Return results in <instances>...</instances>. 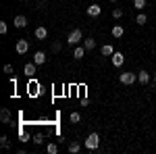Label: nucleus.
Instances as JSON below:
<instances>
[{"label": "nucleus", "instance_id": "nucleus-11", "mask_svg": "<svg viewBox=\"0 0 156 154\" xmlns=\"http://www.w3.org/2000/svg\"><path fill=\"white\" fill-rule=\"evenodd\" d=\"M34 63H36V65H44V63H46V54H44L42 50H37L36 54H34Z\"/></svg>", "mask_w": 156, "mask_h": 154}, {"label": "nucleus", "instance_id": "nucleus-17", "mask_svg": "<svg viewBox=\"0 0 156 154\" xmlns=\"http://www.w3.org/2000/svg\"><path fill=\"white\" fill-rule=\"evenodd\" d=\"M79 150H81V144H79V142H71V144H69V152H71V154H77Z\"/></svg>", "mask_w": 156, "mask_h": 154}, {"label": "nucleus", "instance_id": "nucleus-3", "mask_svg": "<svg viewBox=\"0 0 156 154\" xmlns=\"http://www.w3.org/2000/svg\"><path fill=\"white\" fill-rule=\"evenodd\" d=\"M119 81L123 83V85H133V83L137 81V73H121Z\"/></svg>", "mask_w": 156, "mask_h": 154}, {"label": "nucleus", "instance_id": "nucleus-18", "mask_svg": "<svg viewBox=\"0 0 156 154\" xmlns=\"http://www.w3.org/2000/svg\"><path fill=\"white\" fill-rule=\"evenodd\" d=\"M46 152L48 154H56L58 152V146H56V144H46Z\"/></svg>", "mask_w": 156, "mask_h": 154}, {"label": "nucleus", "instance_id": "nucleus-7", "mask_svg": "<svg viewBox=\"0 0 156 154\" xmlns=\"http://www.w3.org/2000/svg\"><path fill=\"white\" fill-rule=\"evenodd\" d=\"M85 52H87V50H85V46H79V44H77V46H75V50H73V56H75L77 60H81L85 56Z\"/></svg>", "mask_w": 156, "mask_h": 154}, {"label": "nucleus", "instance_id": "nucleus-12", "mask_svg": "<svg viewBox=\"0 0 156 154\" xmlns=\"http://www.w3.org/2000/svg\"><path fill=\"white\" fill-rule=\"evenodd\" d=\"M137 81L142 83V85H146V83L150 81V73H148V71H140V73H137Z\"/></svg>", "mask_w": 156, "mask_h": 154}, {"label": "nucleus", "instance_id": "nucleus-1", "mask_svg": "<svg viewBox=\"0 0 156 154\" xmlns=\"http://www.w3.org/2000/svg\"><path fill=\"white\" fill-rule=\"evenodd\" d=\"M83 146L87 148V150H96L98 146H100V135H98V133H90V135L85 138Z\"/></svg>", "mask_w": 156, "mask_h": 154}, {"label": "nucleus", "instance_id": "nucleus-26", "mask_svg": "<svg viewBox=\"0 0 156 154\" xmlns=\"http://www.w3.org/2000/svg\"><path fill=\"white\" fill-rule=\"evenodd\" d=\"M58 50H60V44H58V42H54V44H52V52H58Z\"/></svg>", "mask_w": 156, "mask_h": 154}, {"label": "nucleus", "instance_id": "nucleus-13", "mask_svg": "<svg viewBox=\"0 0 156 154\" xmlns=\"http://www.w3.org/2000/svg\"><path fill=\"white\" fill-rule=\"evenodd\" d=\"M36 38L37 40H46V38H48V29H46V27H37L36 29Z\"/></svg>", "mask_w": 156, "mask_h": 154}, {"label": "nucleus", "instance_id": "nucleus-27", "mask_svg": "<svg viewBox=\"0 0 156 154\" xmlns=\"http://www.w3.org/2000/svg\"><path fill=\"white\" fill-rule=\"evenodd\" d=\"M4 73H9V75H12V67H11V65H4Z\"/></svg>", "mask_w": 156, "mask_h": 154}, {"label": "nucleus", "instance_id": "nucleus-8", "mask_svg": "<svg viewBox=\"0 0 156 154\" xmlns=\"http://www.w3.org/2000/svg\"><path fill=\"white\" fill-rule=\"evenodd\" d=\"M100 13H102V6H100V4H90V6H87V15H90V17H98Z\"/></svg>", "mask_w": 156, "mask_h": 154}, {"label": "nucleus", "instance_id": "nucleus-29", "mask_svg": "<svg viewBox=\"0 0 156 154\" xmlns=\"http://www.w3.org/2000/svg\"><path fill=\"white\" fill-rule=\"evenodd\" d=\"M154 83H156V71H154Z\"/></svg>", "mask_w": 156, "mask_h": 154}, {"label": "nucleus", "instance_id": "nucleus-28", "mask_svg": "<svg viewBox=\"0 0 156 154\" xmlns=\"http://www.w3.org/2000/svg\"><path fill=\"white\" fill-rule=\"evenodd\" d=\"M108 2H112V4H115V2H117V0H108Z\"/></svg>", "mask_w": 156, "mask_h": 154}, {"label": "nucleus", "instance_id": "nucleus-23", "mask_svg": "<svg viewBox=\"0 0 156 154\" xmlns=\"http://www.w3.org/2000/svg\"><path fill=\"white\" fill-rule=\"evenodd\" d=\"M112 17H115V19H121V17H123V11H121V9H112Z\"/></svg>", "mask_w": 156, "mask_h": 154}, {"label": "nucleus", "instance_id": "nucleus-15", "mask_svg": "<svg viewBox=\"0 0 156 154\" xmlns=\"http://www.w3.org/2000/svg\"><path fill=\"white\" fill-rule=\"evenodd\" d=\"M100 52H102V56H112V52H115V50H112L110 44H104V46L100 48Z\"/></svg>", "mask_w": 156, "mask_h": 154}, {"label": "nucleus", "instance_id": "nucleus-10", "mask_svg": "<svg viewBox=\"0 0 156 154\" xmlns=\"http://www.w3.org/2000/svg\"><path fill=\"white\" fill-rule=\"evenodd\" d=\"M23 71H25L27 77H34V75H36V63H27L23 67Z\"/></svg>", "mask_w": 156, "mask_h": 154}, {"label": "nucleus", "instance_id": "nucleus-20", "mask_svg": "<svg viewBox=\"0 0 156 154\" xmlns=\"http://www.w3.org/2000/svg\"><path fill=\"white\" fill-rule=\"evenodd\" d=\"M0 146H2L4 150H9V148H11V144H9V138H6V135H2V138H0Z\"/></svg>", "mask_w": 156, "mask_h": 154}, {"label": "nucleus", "instance_id": "nucleus-6", "mask_svg": "<svg viewBox=\"0 0 156 154\" xmlns=\"http://www.w3.org/2000/svg\"><path fill=\"white\" fill-rule=\"evenodd\" d=\"M12 23H15V27H19V29H23L25 25H27V17H25V15H17V17L12 19Z\"/></svg>", "mask_w": 156, "mask_h": 154}, {"label": "nucleus", "instance_id": "nucleus-24", "mask_svg": "<svg viewBox=\"0 0 156 154\" xmlns=\"http://www.w3.org/2000/svg\"><path fill=\"white\" fill-rule=\"evenodd\" d=\"M81 117H79V113H71V123H79Z\"/></svg>", "mask_w": 156, "mask_h": 154}, {"label": "nucleus", "instance_id": "nucleus-19", "mask_svg": "<svg viewBox=\"0 0 156 154\" xmlns=\"http://www.w3.org/2000/svg\"><path fill=\"white\" fill-rule=\"evenodd\" d=\"M133 6H135L137 11H144L146 9V0H133Z\"/></svg>", "mask_w": 156, "mask_h": 154}, {"label": "nucleus", "instance_id": "nucleus-9", "mask_svg": "<svg viewBox=\"0 0 156 154\" xmlns=\"http://www.w3.org/2000/svg\"><path fill=\"white\" fill-rule=\"evenodd\" d=\"M0 121H2L4 125L11 123V110H9V108H2V110H0Z\"/></svg>", "mask_w": 156, "mask_h": 154}, {"label": "nucleus", "instance_id": "nucleus-25", "mask_svg": "<svg viewBox=\"0 0 156 154\" xmlns=\"http://www.w3.org/2000/svg\"><path fill=\"white\" fill-rule=\"evenodd\" d=\"M6 31H9V25L4 23V21H0V34H2V36H4V34H6Z\"/></svg>", "mask_w": 156, "mask_h": 154}, {"label": "nucleus", "instance_id": "nucleus-16", "mask_svg": "<svg viewBox=\"0 0 156 154\" xmlns=\"http://www.w3.org/2000/svg\"><path fill=\"white\" fill-rule=\"evenodd\" d=\"M123 34H125V29L121 25H112V38H121Z\"/></svg>", "mask_w": 156, "mask_h": 154}, {"label": "nucleus", "instance_id": "nucleus-5", "mask_svg": "<svg viewBox=\"0 0 156 154\" xmlns=\"http://www.w3.org/2000/svg\"><path fill=\"white\" fill-rule=\"evenodd\" d=\"M123 63H125V56H123V52H112V65L119 69L123 67Z\"/></svg>", "mask_w": 156, "mask_h": 154}, {"label": "nucleus", "instance_id": "nucleus-14", "mask_svg": "<svg viewBox=\"0 0 156 154\" xmlns=\"http://www.w3.org/2000/svg\"><path fill=\"white\" fill-rule=\"evenodd\" d=\"M83 46H85V50H94V48H96V40H94V38H85Z\"/></svg>", "mask_w": 156, "mask_h": 154}, {"label": "nucleus", "instance_id": "nucleus-2", "mask_svg": "<svg viewBox=\"0 0 156 154\" xmlns=\"http://www.w3.org/2000/svg\"><path fill=\"white\" fill-rule=\"evenodd\" d=\"M67 42H69L71 46H77L79 42H83V34H81V29H73L71 34L67 36Z\"/></svg>", "mask_w": 156, "mask_h": 154}, {"label": "nucleus", "instance_id": "nucleus-21", "mask_svg": "<svg viewBox=\"0 0 156 154\" xmlns=\"http://www.w3.org/2000/svg\"><path fill=\"white\" fill-rule=\"evenodd\" d=\"M34 144H37V146L44 144V133H36V135H34Z\"/></svg>", "mask_w": 156, "mask_h": 154}, {"label": "nucleus", "instance_id": "nucleus-4", "mask_svg": "<svg viewBox=\"0 0 156 154\" xmlns=\"http://www.w3.org/2000/svg\"><path fill=\"white\" fill-rule=\"evenodd\" d=\"M15 50H17V54H25V52L29 50V42H27V40H19L17 46H15Z\"/></svg>", "mask_w": 156, "mask_h": 154}, {"label": "nucleus", "instance_id": "nucleus-22", "mask_svg": "<svg viewBox=\"0 0 156 154\" xmlns=\"http://www.w3.org/2000/svg\"><path fill=\"white\" fill-rule=\"evenodd\" d=\"M135 23H137V25H146V15H144V13H140V15H137Z\"/></svg>", "mask_w": 156, "mask_h": 154}]
</instances>
